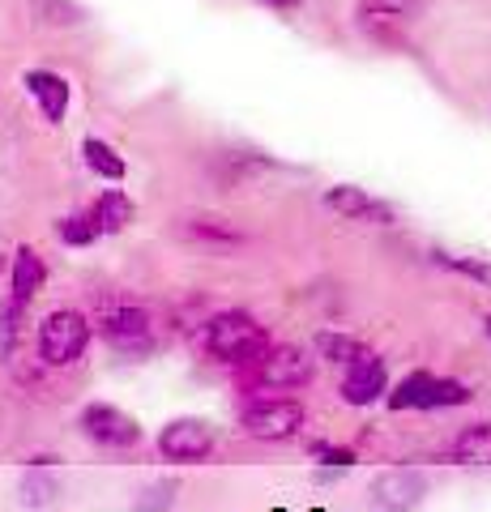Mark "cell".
I'll use <instances>...</instances> for the list:
<instances>
[{"label": "cell", "instance_id": "cell-1", "mask_svg": "<svg viewBox=\"0 0 491 512\" xmlns=\"http://www.w3.org/2000/svg\"><path fill=\"white\" fill-rule=\"evenodd\" d=\"M201 350L214 363H227V367H240V372H244L248 363H257L269 350V333H265V325L257 316H248L240 308L214 312L201 325Z\"/></svg>", "mask_w": 491, "mask_h": 512}, {"label": "cell", "instance_id": "cell-2", "mask_svg": "<svg viewBox=\"0 0 491 512\" xmlns=\"http://www.w3.org/2000/svg\"><path fill=\"white\" fill-rule=\"evenodd\" d=\"M90 316L77 308H56L39 320V359L47 367H77L90 346Z\"/></svg>", "mask_w": 491, "mask_h": 512}, {"label": "cell", "instance_id": "cell-3", "mask_svg": "<svg viewBox=\"0 0 491 512\" xmlns=\"http://www.w3.org/2000/svg\"><path fill=\"white\" fill-rule=\"evenodd\" d=\"M308 423V410L295 402V397H248L244 410H240V427L244 436L261 440V444H282V440H295Z\"/></svg>", "mask_w": 491, "mask_h": 512}, {"label": "cell", "instance_id": "cell-4", "mask_svg": "<svg viewBox=\"0 0 491 512\" xmlns=\"http://www.w3.org/2000/svg\"><path fill=\"white\" fill-rule=\"evenodd\" d=\"M316 376V359L308 355L304 346H269L265 355L257 363L244 367V384L252 393H265V389H304V384H312Z\"/></svg>", "mask_w": 491, "mask_h": 512}, {"label": "cell", "instance_id": "cell-5", "mask_svg": "<svg viewBox=\"0 0 491 512\" xmlns=\"http://www.w3.org/2000/svg\"><path fill=\"white\" fill-rule=\"evenodd\" d=\"M389 410H453L470 402V389L453 376L436 372H410L389 389Z\"/></svg>", "mask_w": 491, "mask_h": 512}, {"label": "cell", "instance_id": "cell-6", "mask_svg": "<svg viewBox=\"0 0 491 512\" xmlns=\"http://www.w3.org/2000/svg\"><path fill=\"white\" fill-rule=\"evenodd\" d=\"M94 333L116 350V355H150L154 350V316L141 308V303H116V308H103L94 320Z\"/></svg>", "mask_w": 491, "mask_h": 512}, {"label": "cell", "instance_id": "cell-7", "mask_svg": "<svg viewBox=\"0 0 491 512\" xmlns=\"http://www.w3.org/2000/svg\"><path fill=\"white\" fill-rule=\"evenodd\" d=\"M77 431H82V440H90L94 448H107V453H124V448L141 444V423L112 402L82 406V414H77Z\"/></svg>", "mask_w": 491, "mask_h": 512}, {"label": "cell", "instance_id": "cell-8", "mask_svg": "<svg viewBox=\"0 0 491 512\" xmlns=\"http://www.w3.org/2000/svg\"><path fill=\"white\" fill-rule=\"evenodd\" d=\"M158 453H163L167 461H180V466H188V461H205L214 453V427L205 419H171L163 431H158Z\"/></svg>", "mask_w": 491, "mask_h": 512}, {"label": "cell", "instance_id": "cell-9", "mask_svg": "<svg viewBox=\"0 0 491 512\" xmlns=\"http://www.w3.org/2000/svg\"><path fill=\"white\" fill-rule=\"evenodd\" d=\"M423 0H359L355 5V18L359 30L376 43H398L402 39V26L415 18Z\"/></svg>", "mask_w": 491, "mask_h": 512}, {"label": "cell", "instance_id": "cell-10", "mask_svg": "<svg viewBox=\"0 0 491 512\" xmlns=\"http://www.w3.org/2000/svg\"><path fill=\"white\" fill-rule=\"evenodd\" d=\"M325 205H329V210H334L338 218L363 222V227H393V222H398L393 205H385L380 197H372V192H363V188H355V184H334V188H325Z\"/></svg>", "mask_w": 491, "mask_h": 512}, {"label": "cell", "instance_id": "cell-11", "mask_svg": "<svg viewBox=\"0 0 491 512\" xmlns=\"http://www.w3.org/2000/svg\"><path fill=\"white\" fill-rule=\"evenodd\" d=\"M423 491H427V478L419 470H410V466L385 470V474H376L368 504H372V512H410L423 500Z\"/></svg>", "mask_w": 491, "mask_h": 512}, {"label": "cell", "instance_id": "cell-12", "mask_svg": "<svg viewBox=\"0 0 491 512\" xmlns=\"http://www.w3.org/2000/svg\"><path fill=\"white\" fill-rule=\"evenodd\" d=\"M342 402L346 406H376L380 397H389V367L380 355H368L363 363L342 372Z\"/></svg>", "mask_w": 491, "mask_h": 512}, {"label": "cell", "instance_id": "cell-13", "mask_svg": "<svg viewBox=\"0 0 491 512\" xmlns=\"http://www.w3.org/2000/svg\"><path fill=\"white\" fill-rule=\"evenodd\" d=\"M22 86H26L30 99H35L39 116H43L47 124H60V120H65V111H69V82H65L60 73H52V69H30V73L22 77Z\"/></svg>", "mask_w": 491, "mask_h": 512}, {"label": "cell", "instance_id": "cell-14", "mask_svg": "<svg viewBox=\"0 0 491 512\" xmlns=\"http://www.w3.org/2000/svg\"><path fill=\"white\" fill-rule=\"evenodd\" d=\"M43 282H47V265H43V256L35 248H18L13 252V265H9V303L13 308H30V299H35L43 291Z\"/></svg>", "mask_w": 491, "mask_h": 512}, {"label": "cell", "instance_id": "cell-15", "mask_svg": "<svg viewBox=\"0 0 491 512\" xmlns=\"http://www.w3.org/2000/svg\"><path fill=\"white\" fill-rule=\"evenodd\" d=\"M60 495V478L47 470V466H26L18 474V483H13V500H18L26 512H43L52 508Z\"/></svg>", "mask_w": 491, "mask_h": 512}, {"label": "cell", "instance_id": "cell-16", "mask_svg": "<svg viewBox=\"0 0 491 512\" xmlns=\"http://www.w3.org/2000/svg\"><path fill=\"white\" fill-rule=\"evenodd\" d=\"M180 231L193 239V244H210V248H240L244 239H248L240 227H231L227 218H210V214L180 218Z\"/></svg>", "mask_w": 491, "mask_h": 512}, {"label": "cell", "instance_id": "cell-17", "mask_svg": "<svg viewBox=\"0 0 491 512\" xmlns=\"http://www.w3.org/2000/svg\"><path fill=\"white\" fill-rule=\"evenodd\" d=\"M449 461L462 466H491V423H470L453 436L449 444Z\"/></svg>", "mask_w": 491, "mask_h": 512}, {"label": "cell", "instance_id": "cell-18", "mask_svg": "<svg viewBox=\"0 0 491 512\" xmlns=\"http://www.w3.org/2000/svg\"><path fill=\"white\" fill-rule=\"evenodd\" d=\"M82 163L90 175H99V180H112L120 184L124 175H129V163L120 158V150L112 146V141H103V137H86L82 141Z\"/></svg>", "mask_w": 491, "mask_h": 512}, {"label": "cell", "instance_id": "cell-19", "mask_svg": "<svg viewBox=\"0 0 491 512\" xmlns=\"http://www.w3.org/2000/svg\"><path fill=\"white\" fill-rule=\"evenodd\" d=\"M316 355L321 359H329L334 367H355V363H363L368 355H376V350H368L359 338H351V333H338V329H325V333H316Z\"/></svg>", "mask_w": 491, "mask_h": 512}, {"label": "cell", "instance_id": "cell-20", "mask_svg": "<svg viewBox=\"0 0 491 512\" xmlns=\"http://www.w3.org/2000/svg\"><path fill=\"white\" fill-rule=\"evenodd\" d=\"M90 210H94V222L103 227V235H120V231L133 222V214H137V210H133V201H129V192H120V188L99 192Z\"/></svg>", "mask_w": 491, "mask_h": 512}, {"label": "cell", "instance_id": "cell-21", "mask_svg": "<svg viewBox=\"0 0 491 512\" xmlns=\"http://www.w3.org/2000/svg\"><path fill=\"white\" fill-rule=\"evenodd\" d=\"M432 265H440V269H449V274L466 278V282H474V286H487V291H491V261H487V256L432 248Z\"/></svg>", "mask_w": 491, "mask_h": 512}, {"label": "cell", "instance_id": "cell-22", "mask_svg": "<svg viewBox=\"0 0 491 512\" xmlns=\"http://www.w3.org/2000/svg\"><path fill=\"white\" fill-rule=\"evenodd\" d=\"M56 239L65 248H94L103 239V227L94 222V210L86 205V210H73V214H65L56 222Z\"/></svg>", "mask_w": 491, "mask_h": 512}, {"label": "cell", "instance_id": "cell-23", "mask_svg": "<svg viewBox=\"0 0 491 512\" xmlns=\"http://www.w3.org/2000/svg\"><path fill=\"white\" fill-rule=\"evenodd\" d=\"M39 5V18L47 26H73V22H82V9L69 5V0H35Z\"/></svg>", "mask_w": 491, "mask_h": 512}, {"label": "cell", "instance_id": "cell-24", "mask_svg": "<svg viewBox=\"0 0 491 512\" xmlns=\"http://www.w3.org/2000/svg\"><path fill=\"white\" fill-rule=\"evenodd\" d=\"M22 308H13L9 299H0V359L13 350V342H18V325H22Z\"/></svg>", "mask_w": 491, "mask_h": 512}, {"label": "cell", "instance_id": "cell-25", "mask_svg": "<svg viewBox=\"0 0 491 512\" xmlns=\"http://www.w3.org/2000/svg\"><path fill=\"white\" fill-rule=\"evenodd\" d=\"M308 457L321 461V466H351V461H355V453H351V448H342V444H312Z\"/></svg>", "mask_w": 491, "mask_h": 512}, {"label": "cell", "instance_id": "cell-26", "mask_svg": "<svg viewBox=\"0 0 491 512\" xmlns=\"http://www.w3.org/2000/svg\"><path fill=\"white\" fill-rule=\"evenodd\" d=\"M261 5H269V9H295L299 0H261Z\"/></svg>", "mask_w": 491, "mask_h": 512}, {"label": "cell", "instance_id": "cell-27", "mask_svg": "<svg viewBox=\"0 0 491 512\" xmlns=\"http://www.w3.org/2000/svg\"><path fill=\"white\" fill-rule=\"evenodd\" d=\"M483 333H487V338H491V316H487V320H483Z\"/></svg>", "mask_w": 491, "mask_h": 512}]
</instances>
